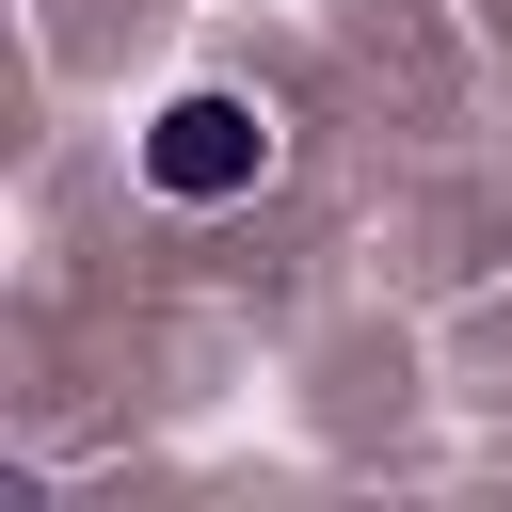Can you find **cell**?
<instances>
[{
  "mask_svg": "<svg viewBox=\"0 0 512 512\" xmlns=\"http://www.w3.org/2000/svg\"><path fill=\"white\" fill-rule=\"evenodd\" d=\"M144 176H160L176 208H224V192H256V176H272V128H256V96H176V112L144 128Z\"/></svg>",
  "mask_w": 512,
  "mask_h": 512,
  "instance_id": "obj_1",
  "label": "cell"
}]
</instances>
